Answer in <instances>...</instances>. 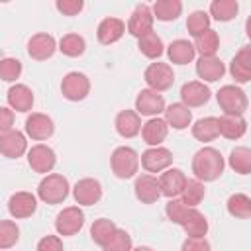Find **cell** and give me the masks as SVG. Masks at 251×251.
<instances>
[{"label":"cell","mask_w":251,"mask_h":251,"mask_svg":"<svg viewBox=\"0 0 251 251\" xmlns=\"http://www.w3.org/2000/svg\"><path fill=\"white\" fill-rule=\"evenodd\" d=\"M227 212L229 216L237 220H249L251 218V198L243 192H235L227 198Z\"/></svg>","instance_id":"34"},{"label":"cell","mask_w":251,"mask_h":251,"mask_svg":"<svg viewBox=\"0 0 251 251\" xmlns=\"http://www.w3.org/2000/svg\"><path fill=\"white\" fill-rule=\"evenodd\" d=\"M133 243H131V235L126 229H116L114 235L108 239L106 245H102V251H131Z\"/></svg>","instance_id":"43"},{"label":"cell","mask_w":251,"mask_h":251,"mask_svg":"<svg viewBox=\"0 0 251 251\" xmlns=\"http://www.w3.org/2000/svg\"><path fill=\"white\" fill-rule=\"evenodd\" d=\"M218 131L226 139H239L247 131V120L243 116L224 114V116L218 118Z\"/></svg>","instance_id":"25"},{"label":"cell","mask_w":251,"mask_h":251,"mask_svg":"<svg viewBox=\"0 0 251 251\" xmlns=\"http://www.w3.org/2000/svg\"><path fill=\"white\" fill-rule=\"evenodd\" d=\"M167 55L173 65H186L196 57V51L188 39H175L167 47Z\"/></svg>","instance_id":"28"},{"label":"cell","mask_w":251,"mask_h":251,"mask_svg":"<svg viewBox=\"0 0 251 251\" xmlns=\"http://www.w3.org/2000/svg\"><path fill=\"white\" fill-rule=\"evenodd\" d=\"M163 120L173 129H186L192 122V112L182 102H173L171 106H165V118Z\"/></svg>","instance_id":"27"},{"label":"cell","mask_w":251,"mask_h":251,"mask_svg":"<svg viewBox=\"0 0 251 251\" xmlns=\"http://www.w3.org/2000/svg\"><path fill=\"white\" fill-rule=\"evenodd\" d=\"M20 239V227L12 220H0V249H10Z\"/></svg>","instance_id":"42"},{"label":"cell","mask_w":251,"mask_h":251,"mask_svg":"<svg viewBox=\"0 0 251 251\" xmlns=\"http://www.w3.org/2000/svg\"><path fill=\"white\" fill-rule=\"evenodd\" d=\"M73 198L78 206H94L102 198V184L96 178H80L73 186Z\"/></svg>","instance_id":"12"},{"label":"cell","mask_w":251,"mask_h":251,"mask_svg":"<svg viewBox=\"0 0 251 251\" xmlns=\"http://www.w3.org/2000/svg\"><path fill=\"white\" fill-rule=\"evenodd\" d=\"M57 51V41L51 33H35L29 37L27 41V55L35 61H47L53 57V53Z\"/></svg>","instance_id":"16"},{"label":"cell","mask_w":251,"mask_h":251,"mask_svg":"<svg viewBox=\"0 0 251 251\" xmlns=\"http://www.w3.org/2000/svg\"><path fill=\"white\" fill-rule=\"evenodd\" d=\"M224 73H226V67H224L222 59L216 57V55L214 57H200L196 61V75L202 78V82L204 80L206 82H216L224 76Z\"/></svg>","instance_id":"26"},{"label":"cell","mask_w":251,"mask_h":251,"mask_svg":"<svg viewBox=\"0 0 251 251\" xmlns=\"http://www.w3.org/2000/svg\"><path fill=\"white\" fill-rule=\"evenodd\" d=\"M133 192H135V198L143 204H155L159 198H161V190H159V180L157 176L149 175V173H143L139 176H135V182H133Z\"/></svg>","instance_id":"19"},{"label":"cell","mask_w":251,"mask_h":251,"mask_svg":"<svg viewBox=\"0 0 251 251\" xmlns=\"http://www.w3.org/2000/svg\"><path fill=\"white\" fill-rule=\"evenodd\" d=\"M55 8L63 16H76L84 8V2L82 0H57L55 2Z\"/></svg>","instance_id":"45"},{"label":"cell","mask_w":251,"mask_h":251,"mask_svg":"<svg viewBox=\"0 0 251 251\" xmlns=\"http://www.w3.org/2000/svg\"><path fill=\"white\" fill-rule=\"evenodd\" d=\"M55 163H57V155L49 145L37 143V145H31V149H27V165L31 167L33 173L49 175Z\"/></svg>","instance_id":"8"},{"label":"cell","mask_w":251,"mask_h":251,"mask_svg":"<svg viewBox=\"0 0 251 251\" xmlns=\"http://www.w3.org/2000/svg\"><path fill=\"white\" fill-rule=\"evenodd\" d=\"M141 167L151 175V173H163L173 165V153L171 149L159 145V147H149L141 153Z\"/></svg>","instance_id":"10"},{"label":"cell","mask_w":251,"mask_h":251,"mask_svg":"<svg viewBox=\"0 0 251 251\" xmlns=\"http://www.w3.org/2000/svg\"><path fill=\"white\" fill-rule=\"evenodd\" d=\"M194 51L200 53V57H214L220 49V35L210 27L198 37H194Z\"/></svg>","instance_id":"30"},{"label":"cell","mask_w":251,"mask_h":251,"mask_svg":"<svg viewBox=\"0 0 251 251\" xmlns=\"http://www.w3.org/2000/svg\"><path fill=\"white\" fill-rule=\"evenodd\" d=\"M55 131V124L47 114L41 112H33L25 118V135L35 139V141H45L53 135Z\"/></svg>","instance_id":"11"},{"label":"cell","mask_w":251,"mask_h":251,"mask_svg":"<svg viewBox=\"0 0 251 251\" xmlns=\"http://www.w3.org/2000/svg\"><path fill=\"white\" fill-rule=\"evenodd\" d=\"M137 47H139L141 55H145L147 59H159L163 55V51H165L163 39L155 31H149L143 37H139L137 39Z\"/></svg>","instance_id":"35"},{"label":"cell","mask_w":251,"mask_h":251,"mask_svg":"<svg viewBox=\"0 0 251 251\" xmlns=\"http://www.w3.org/2000/svg\"><path fill=\"white\" fill-rule=\"evenodd\" d=\"M14 120H16L14 110H10L6 106H0V133L14 129Z\"/></svg>","instance_id":"48"},{"label":"cell","mask_w":251,"mask_h":251,"mask_svg":"<svg viewBox=\"0 0 251 251\" xmlns=\"http://www.w3.org/2000/svg\"><path fill=\"white\" fill-rule=\"evenodd\" d=\"M204 196H206L204 182H200L196 178H188L186 184H184V188H182V192H180V200L186 206H190V208H196L204 200Z\"/></svg>","instance_id":"38"},{"label":"cell","mask_w":251,"mask_h":251,"mask_svg":"<svg viewBox=\"0 0 251 251\" xmlns=\"http://www.w3.org/2000/svg\"><path fill=\"white\" fill-rule=\"evenodd\" d=\"M131 251H153V249L147 247V245H139V247H135V249H131Z\"/></svg>","instance_id":"49"},{"label":"cell","mask_w":251,"mask_h":251,"mask_svg":"<svg viewBox=\"0 0 251 251\" xmlns=\"http://www.w3.org/2000/svg\"><path fill=\"white\" fill-rule=\"evenodd\" d=\"M169 135V126L163 118H149L141 126V137L149 147H159Z\"/></svg>","instance_id":"21"},{"label":"cell","mask_w":251,"mask_h":251,"mask_svg":"<svg viewBox=\"0 0 251 251\" xmlns=\"http://www.w3.org/2000/svg\"><path fill=\"white\" fill-rule=\"evenodd\" d=\"M35 251H65V247H63V241L59 235H43L37 241Z\"/></svg>","instance_id":"46"},{"label":"cell","mask_w":251,"mask_h":251,"mask_svg":"<svg viewBox=\"0 0 251 251\" xmlns=\"http://www.w3.org/2000/svg\"><path fill=\"white\" fill-rule=\"evenodd\" d=\"M69 180L59 173H49L37 184V198L45 204H61L69 196Z\"/></svg>","instance_id":"2"},{"label":"cell","mask_w":251,"mask_h":251,"mask_svg":"<svg viewBox=\"0 0 251 251\" xmlns=\"http://www.w3.org/2000/svg\"><path fill=\"white\" fill-rule=\"evenodd\" d=\"M159 180V190H161V196H167V198H176L180 196L184 184H186V175L180 171V169H175V167H169L161 173V176L157 178Z\"/></svg>","instance_id":"15"},{"label":"cell","mask_w":251,"mask_h":251,"mask_svg":"<svg viewBox=\"0 0 251 251\" xmlns=\"http://www.w3.org/2000/svg\"><path fill=\"white\" fill-rule=\"evenodd\" d=\"M114 126H116V131L122 137L131 139L141 131L143 124H141V118H139V114L135 110H122V112H118Z\"/></svg>","instance_id":"24"},{"label":"cell","mask_w":251,"mask_h":251,"mask_svg":"<svg viewBox=\"0 0 251 251\" xmlns=\"http://www.w3.org/2000/svg\"><path fill=\"white\" fill-rule=\"evenodd\" d=\"M212 92L202 80H190L180 86V100L186 108H198L204 106L210 100Z\"/></svg>","instance_id":"18"},{"label":"cell","mask_w":251,"mask_h":251,"mask_svg":"<svg viewBox=\"0 0 251 251\" xmlns=\"http://www.w3.org/2000/svg\"><path fill=\"white\" fill-rule=\"evenodd\" d=\"M57 49L67 57H80L84 53V49H86V41L78 33H67V35H63L59 39Z\"/></svg>","instance_id":"36"},{"label":"cell","mask_w":251,"mask_h":251,"mask_svg":"<svg viewBox=\"0 0 251 251\" xmlns=\"http://www.w3.org/2000/svg\"><path fill=\"white\" fill-rule=\"evenodd\" d=\"M118 229V226L112 222V220H108V218H98V220H94V224L90 226V237H92V241L96 243V245H106L108 243V239L114 235V231Z\"/></svg>","instance_id":"37"},{"label":"cell","mask_w":251,"mask_h":251,"mask_svg":"<svg viewBox=\"0 0 251 251\" xmlns=\"http://www.w3.org/2000/svg\"><path fill=\"white\" fill-rule=\"evenodd\" d=\"M22 75V63L16 57L0 59V78L6 82H16Z\"/></svg>","instance_id":"44"},{"label":"cell","mask_w":251,"mask_h":251,"mask_svg":"<svg viewBox=\"0 0 251 251\" xmlns=\"http://www.w3.org/2000/svg\"><path fill=\"white\" fill-rule=\"evenodd\" d=\"M192 135H194L196 141H202V143L214 141L220 135V131H218V118H214V116L200 118L192 126Z\"/></svg>","instance_id":"31"},{"label":"cell","mask_w":251,"mask_h":251,"mask_svg":"<svg viewBox=\"0 0 251 251\" xmlns=\"http://www.w3.org/2000/svg\"><path fill=\"white\" fill-rule=\"evenodd\" d=\"M229 75L235 78V82H249L251 80V47H241L235 57L229 63Z\"/></svg>","instance_id":"23"},{"label":"cell","mask_w":251,"mask_h":251,"mask_svg":"<svg viewBox=\"0 0 251 251\" xmlns=\"http://www.w3.org/2000/svg\"><path fill=\"white\" fill-rule=\"evenodd\" d=\"M208 227L210 226H208L206 216L196 208H192L190 214L186 216V220L182 222V229L186 231L188 237H204L208 233Z\"/></svg>","instance_id":"32"},{"label":"cell","mask_w":251,"mask_h":251,"mask_svg":"<svg viewBox=\"0 0 251 251\" xmlns=\"http://www.w3.org/2000/svg\"><path fill=\"white\" fill-rule=\"evenodd\" d=\"M186 29L192 37H198L206 29H210V16L204 10H196L186 18Z\"/></svg>","instance_id":"40"},{"label":"cell","mask_w":251,"mask_h":251,"mask_svg":"<svg viewBox=\"0 0 251 251\" xmlns=\"http://www.w3.org/2000/svg\"><path fill=\"white\" fill-rule=\"evenodd\" d=\"M153 18L161 22H175L182 14V2L180 0H157L151 6Z\"/></svg>","instance_id":"29"},{"label":"cell","mask_w":251,"mask_h":251,"mask_svg":"<svg viewBox=\"0 0 251 251\" xmlns=\"http://www.w3.org/2000/svg\"><path fill=\"white\" fill-rule=\"evenodd\" d=\"M0 153L8 159H18L27 153V137L20 129H10L0 133Z\"/></svg>","instance_id":"17"},{"label":"cell","mask_w":251,"mask_h":251,"mask_svg":"<svg viewBox=\"0 0 251 251\" xmlns=\"http://www.w3.org/2000/svg\"><path fill=\"white\" fill-rule=\"evenodd\" d=\"M143 78L147 82V86L155 92H163V90H169L175 82V73H173V67L169 63H151L145 73H143Z\"/></svg>","instance_id":"6"},{"label":"cell","mask_w":251,"mask_h":251,"mask_svg":"<svg viewBox=\"0 0 251 251\" xmlns=\"http://www.w3.org/2000/svg\"><path fill=\"white\" fill-rule=\"evenodd\" d=\"M110 167L118 178H131L139 171V155L133 147L127 145L116 147L110 157Z\"/></svg>","instance_id":"3"},{"label":"cell","mask_w":251,"mask_h":251,"mask_svg":"<svg viewBox=\"0 0 251 251\" xmlns=\"http://www.w3.org/2000/svg\"><path fill=\"white\" fill-rule=\"evenodd\" d=\"M126 33V24L120 18H104L96 27V37L102 45H112Z\"/></svg>","instance_id":"22"},{"label":"cell","mask_w":251,"mask_h":251,"mask_svg":"<svg viewBox=\"0 0 251 251\" xmlns=\"http://www.w3.org/2000/svg\"><path fill=\"white\" fill-rule=\"evenodd\" d=\"M90 92V80L84 73H78V71H71L63 76L61 80V94L71 100V102H78V100H84Z\"/></svg>","instance_id":"5"},{"label":"cell","mask_w":251,"mask_h":251,"mask_svg":"<svg viewBox=\"0 0 251 251\" xmlns=\"http://www.w3.org/2000/svg\"><path fill=\"white\" fill-rule=\"evenodd\" d=\"M135 112L139 116L157 118L159 114L165 112V98H163V94L155 92L151 88L139 90V94L135 96Z\"/></svg>","instance_id":"9"},{"label":"cell","mask_w":251,"mask_h":251,"mask_svg":"<svg viewBox=\"0 0 251 251\" xmlns=\"http://www.w3.org/2000/svg\"><path fill=\"white\" fill-rule=\"evenodd\" d=\"M226 161L216 147H202L192 157V173L200 182H212L222 176Z\"/></svg>","instance_id":"1"},{"label":"cell","mask_w":251,"mask_h":251,"mask_svg":"<svg viewBox=\"0 0 251 251\" xmlns=\"http://www.w3.org/2000/svg\"><path fill=\"white\" fill-rule=\"evenodd\" d=\"M220 108L224 110V114H231V116H243L247 110V94L235 86V84H226L218 90L216 94Z\"/></svg>","instance_id":"4"},{"label":"cell","mask_w":251,"mask_h":251,"mask_svg":"<svg viewBox=\"0 0 251 251\" xmlns=\"http://www.w3.org/2000/svg\"><path fill=\"white\" fill-rule=\"evenodd\" d=\"M6 100H8V106L10 110H16V112H29L33 108V92L29 86L25 84H12L8 88V94H6Z\"/></svg>","instance_id":"20"},{"label":"cell","mask_w":251,"mask_h":251,"mask_svg":"<svg viewBox=\"0 0 251 251\" xmlns=\"http://www.w3.org/2000/svg\"><path fill=\"white\" fill-rule=\"evenodd\" d=\"M227 165L239 175H249L251 173V149L249 147L231 149V153L227 157Z\"/></svg>","instance_id":"39"},{"label":"cell","mask_w":251,"mask_h":251,"mask_svg":"<svg viewBox=\"0 0 251 251\" xmlns=\"http://www.w3.org/2000/svg\"><path fill=\"white\" fill-rule=\"evenodd\" d=\"M237 12H239L237 0H212L208 16H212L218 22H229L237 16Z\"/></svg>","instance_id":"33"},{"label":"cell","mask_w":251,"mask_h":251,"mask_svg":"<svg viewBox=\"0 0 251 251\" xmlns=\"http://www.w3.org/2000/svg\"><path fill=\"white\" fill-rule=\"evenodd\" d=\"M153 22H155V18H153V14H151V8L147 6V4H137L135 6V10L131 12V16H129V20H127V31L133 35V37H143L145 33H149V31H153Z\"/></svg>","instance_id":"14"},{"label":"cell","mask_w":251,"mask_h":251,"mask_svg":"<svg viewBox=\"0 0 251 251\" xmlns=\"http://www.w3.org/2000/svg\"><path fill=\"white\" fill-rule=\"evenodd\" d=\"M82 226H84V212L78 206H67L55 218V229L63 237H71L78 233Z\"/></svg>","instance_id":"7"},{"label":"cell","mask_w":251,"mask_h":251,"mask_svg":"<svg viewBox=\"0 0 251 251\" xmlns=\"http://www.w3.org/2000/svg\"><path fill=\"white\" fill-rule=\"evenodd\" d=\"M180 251H212L206 237H186L180 245Z\"/></svg>","instance_id":"47"},{"label":"cell","mask_w":251,"mask_h":251,"mask_svg":"<svg viewBox=\"0 0 251 251\" xmlns=\"http://www.w3.org/2000/svg\"><path fill=\"white\" fill-rule=\"evenodd\" d=\"M190 206H186L180 198H169V202H167V206H165V214H167V218L173 222V224H178V226H182V222L186 220V216L190 214Z\"/></svg>","instance_id":"41"},{"label":"cell","mask_w":251,"mask_h":251,"mask_svg":"<svg viewBox=\"0 0 251 251\" xmlns=\"http://www.w3.org/2000/svg\"><path fill=\"white\" fill-rule=\"evenodd\" d=\"M35 210H37V196L31 192L20 190V192H14L8 200V212L16 220L29 218L35 214Z\"/></svg>","instance_id":"13"}]
</instances>
